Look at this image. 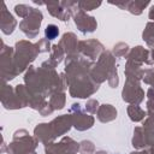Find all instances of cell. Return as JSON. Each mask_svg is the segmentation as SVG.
<instances>
[{"label":"cell","mask_w":154,"mask_h":154,"mask_svg":"<svg viewBox=\"0 0 154 154\" xmlns=\"http://www.w3.org/2000/svg\"><path fill=\"white\" fill-rule=\"evenodd\" d=\"M91 67L93 63L79 54L66 58L65 73L72 97H88L99 89V84L90 76Z\"/></svg>","instance_id":"1"},{"label":"cell","mask_w":154,"mask_h":154,"mask_svg":"<svg viewBox=\"0 0 154 154\" xmlns=\"http://www.w3.org/2000/svg\"><path fill=\"white\" fill-rule=\"evenodd\" d=\"M91 78L97 83H102L103 81H108L109 87L116 88L118 85V73H117V65L116 59L111 52H103L97 60V64L93 65L90 70Z\"/></svg>","instance_id":"2"},{"label":"cell","mask_w":154,"mask_h":154,"mask_svg":"<svg viewBox=\"0 0 154 154\" xmlns=\"http://www.w3.org/2000/svg\"><path fill=\"white\" fill-rule=\"evenodd\" d=\"M14 55H13V63L17 71V75L23 72L31 61L35 60L37 54L40 53L37 45L31 43L29 41H19L16 43L14 47Z\"/></svg>","instance_id":"3"},{"label":"cell","mask_w":154,"mask_h":154,"mask_svg":"<svg viewBox=\"0 0 154 154\" xmlns=\"http://www.w3.org/2000/svg\"><path fill=\"white\" fill-rule=\"evenodd\" d=\"M38 141L35 137L29 136L26 130H18L13 134V141L10 143L7 152L8 154H29L35 152Z\"/></svg>","instance_id":"4"},{"label":"cell","mask_w":154,"mask_h":154,"mask_svg":"<svg viewBox=\"0 0 154 154\" xmlns=\"http://www.w3.org/2000/svg\"><path fill=\"white\" fill-rule=\"evenodd\" d=\"M13 49L7 47L2 42V48L0 53V67H1V79L2 83H6L10 79H13L17 76V71L13 63Z\"/></svg>","instance_id":"5"},{"label":"cell","mask_w":154,"mask_h":154,"mask_svg":"<svg viewBox=\"0 0 154 154\" xmlns=\"http://www.w3.org/2000/svg\"><path fill=\"white\" fill-rule=\"evenodd\" d=\"M123 100L129 102L130 105H138L144 99V91L141 88L140 79L136 78H126L124 89L122 93Z\"/></svg>","instance_id":"6"},{"label":"cell","mask_w":154,"mask_h":154,"mask_svg":"<svg viewBox=\"0 0 154 154\" xmlns=\"http://www.w3.org/2000/svg\"><path fill=\"white\" fill-rule=\"evenodd\" d=\"M42 18H43L42 12L37 8H34L32 12L19 23V29L26 37L34 38L38 34V30H40V26L42 23Z\"/></svg>","instance_id":"7"},{"label":"cell","mask_w":154,"mask_h":154,"mask_svg":"<svg viewBox=\"0 0 154 154\" xmlns=\"http://www.w3.org/2000/svg\"><path fill=\"white\" fill-rule=\"evenodd\" d=\"M46 154H77L79 152V143L70 137H63L59 143L45 144Z\"/></svg>","instance_id":"8"},{"label":"cell","mask_w":154,"mask_h":154,"mask_svg":"<svg viewBox=\"0 0 154 154\" xmlns=\"http://www.w3.org/2000/svg\"><path fill=\"white\" fill-rule=\"evenodd\" d=\"M71 119H72V125L79 130V131H84L88 130L93 126L94 124V118L87 113H84V111L81 108L79 103H73L69 111Z\"/></svg>","instance_id":"9"},{"label":"cell","mask_w":154,"mask_h":154,"mask_svg":"<svg viewBox=\"0 0 154 154\" xmlns=\"http://www.w3.org/2000/svg\"><path fill=\"white\" fill-rule=\"evenodd\" d=\"M103 52V46L96 40H84L78 42V53L84 58L87 57L91 60H96Z\"/></svg>","instance_id":"10"},{"label":"cell","mask_w":154,"mask_h":154,"mask_svg":"<svg viewBox=\"0 0 154 154\" xmlns=\"http://www.w3.org/2000/svg\"><path fill=\"white\" fill-rule=\"evenodd\" d=\"M1 103L7 109H16L24 107L22 100L16 93V89H13L11 85H7L5 83L1 87Z\"/></svg>","instance_id":"11"},{"label":"cell","mask_w":154,"mask_h":154,"mask_svg":"<svg viewBox=\"0 0 154 154\" xmlns=\"http://www.w3.org/2000/svg\"><path fill=\"white\" fill-rule=\"evenodd\" d=\"M73 19H75V24L76 26L78 28V30L83 34H88V32H93L96 26H97V23H96V19L91 16H88L84 11L82 10H77L76 13L73 14Z\"/></svg>","instance_id":"12"},{"label":"cell","mask_w":154,"mask_h":154,"mask_svg":"<svg viewBox=\"0 0 154 154\" xmlns=\"http://www.w3.org/2000/svg\"><path fill=\"white\" fill-rule=\"evenodd\" d=\"M51 128H52V131L53 134L55 135V137L58 136H61L64 134H66L70 129H71V125H72V119H71V116L70 114H63L55 119H53L51 123H49Z\"/></svg>","instance_id":"13"},{"label":"cell","mask_w":154,"mask_h":154,"mask_svg":"<svg viewBox=\"0 0 154 154\" xmlns=\"http://www.w3.org/2000/svg\"><path fill=\"white\" fill-rule=\"evenodd\" d=\"M63 51L67 54V57L71 55H77L78 53V42H77V37L73 32H66L63 35L61 40L58 43Z\"/></svg>","instance_id":"14"},{"label":"cell","mask_w":154,"mask_h":154,"mask_svg":"<svg viewBox=\"0 0 154 154\" xmlns=\"http://www.w3.org/2000/svg\"><path fill=\"white\" fill-rule=\"evenodd\" d=\"M17 26V20L14 17L7 11L5 2L1 4V14H0V28L1 31L6 35H10L13 32L14 28Z\"/></svg>","instance_id":"15"},{"label":"cell","mask_w":154,"mask_h":154,"mask_svg":"<svg viewBox=\"0 0 154 154\" xmlns=\"http://www.w3.org/2000/svg\"><path fill=\"white\" fill-rule=\"evenodd\" d=\"M34 135H35V138L38 142H42L45 144L52 143L57 138L55 135L52 131V128H51L49 123H41V124H38L35 128V130H34Z\"/></svg>","instance_id":"16"},{"label":"cell","mask_w":154,"mask_h":154,"mask_svg":"<svg viewBox=\"0 0 154 154\" xmlns=\"http://www.w3.org/2000/svg\"><path fill=\"white\" fill-rule=\"evenodd\" d=\"M126 60L140 64V65H142L143 63H146L148 65H152V60L149 59V51L146 49L142 46H137V47L132 48L130 51L129 55L126 57Z\"/></svg>","instance_id":"17"},{"label":"cell","mask_w":154,"mask_h":154,"mask_svg":"<svg viewBox=\"0 0 154 154\" xmlns=\"http://www.w3.org/2000/svg\"><path fill=\"white\" fill-rule=\"evenodd\" d=\"M109 4H113V5H116V6H118V7L123 8V10H128V11H129L130 13H132V14L138 16V14L142 13V11L144 10V7L149 5V1H140V0H135V1H123V2H119V1H116V2L109 1Z\"/></svg>","instance_id":"18"},{"label":"cell","mask_w":154,"mask_h":154,"mask_svg":"<svg viewBox=\"0 0 154 154\" xmlns=\"http://www.w3.org/2000/svg\"><path fill=\"white\" fill-rule=\"evenodd\" d=\"M97 119L102 123H108V122H112L117 118V109L112 106V105H108V103H105V105H101L99 108H97Z\"/></svg>","instance_id":"19"},{"label":"cell","mask_w":154,"mask_h":154,"mask_svg":"<svg viewBox=\"0 0 154 154\" xmlns=\"http://www.w3.org/2000/svg\"><path fill=\"white\" fill-rule=\"evenodd\" d=\"M143 134L147 148L154 146V116H148V118L143 123Z\"/></svg>","instance_id":"20"},{"label":"cell","mask_w":154,"mask_h":154,"mask_svg":"<svg viewBox=\"0 0 154 154\" xmlns=\"http://www.w3.org/2000/svg\"><path fill=\"white\" fill-rule=\"evenodd\" d=\"M64 54H65V52L63 51V48H61L59 45H54V46H52L51 58H49L47 61H45L43 64L47 65L48 67L55 69V66L61 63V60H63V58H64Z\"/></svg>","instance_id":"21"},{"label":"cell","mask_w":154,"mask_h":154,"mask_svg":"<svg viewBox=\"0 0 154 154\" xmlns=\"http://www.w3.org/2000/svg\"><path fill=\"white\" fill-rule=\"evenodd\" d=\"M132 146H134L136 149H143V148L147 147L142 126L135 128V130H134V137H132Z\"/></svg>","instance_id":"22"},{"label":"cell","mask_w":154,"mask_h":154,"mask_svg":"<svg viewBox=\"0 0 154 154\" xmlns=\"http://www.w3.org/2000/svg\"><path fill=\"white\" fill-rule=\"evenodd\" d=\"M65 101H66V97H65L64 91H58V93H54L53 95H51L49 105L53 109H61L65 106Z\"/></svg>","instance_id":"23"},{"label":"cell","mask_w":154,"mask_h":154,"mask_svg":"<svg viewBox=\"0 0 154 154\" xmlns=\"http://www.w3.org/2000/svg\"><path fill=\"white\" fill-rule=\"evenodd\" d=\"M128 114L132 122H141L146 117V112L138 105H130L128 107Z\"/></svg>","instance_id":"24"},{"label":"cell","mask_w":154,"mask_h":154,"mask_svg":"<svg viewBox=\"0 0 154 154\" xmlns=\"http://www.w3.org/2000/svg\"><path fill=\"white\" fill-rule=\"evenodd\" d=\"M143 40L147 42V45L150 47L154 45V22H150L147 24L144 31H143V35H142Z\"/></svg>","instance_id":"25"},{"label":"cell","mask_w":154,"mask_h":154,"mask_svg":"<svg viewBox=\"0 0 154 154\" xmlns=\"http://www.w3.org/2000/svg\"><path fill=\"white\" fill-rule=\"evenodd\" d=\"M34 7H30L28 5H24V4H20V5H16L14 7V12L20 17V18H26L31 12H32Z\"/></svg>","instance_id":"26"},{"label":"cell","mask_w":154,"mask_h":154,"mask_svg":"<svg viewBox=\"0 0 154 154\" xmlns=\"http://www.w3.org/2000/svg\"><path fill=\"white\" fill-rule=\"evenodd\" d=\"M147 114L154 116V89L149 88L147 91Z\"/></svg>","instance_id":"27"},{"label":"cell","mask_w":154,"mask_h":154,"mask_svg":"<svg viewBox=\"0 0 154 154\" xmlns=\"http://www.w3.org/2000/svg\"><path fill=\"white\" fill-rule=\"evenodd\" d=\"M101 5V1H78V7L79 10L87 12V11H91L95 10L96 7H99Z\"/></svg>","instance_id":"28"},{"label":"cell","mask_w":154,"mask_h":154,"mask_svg":"<svg viewBox=\"0 0 154 154\" xmlns=\"http://www.w3.org/2000/svg\"><path fill=\"white\" fill-rule=\"evenodd\" d=\"M45 35L47 40H54L59 35V28L54 24H48L45 29Z\"/></svg>","instance_id":"29"},{"label":"cell","mask_w":154,"mask_h":154,"mask_svg":"<svg viewBox=\"0 0 154 154\" xmlns=\"http://www.w3.org/2000/svg\"><path fill=\"white\" fill-rule=\"evenodd\" d=\"M95 146L90 141H82L79 143V153L82 154H94Z\"/></svg>","instance_id":"30"},{"label":"cell","mask_w":154,"mask_h":154,"mask_svg":"<svg viewBox=\"0 0 154 154\" xmlns=\"http://www.w3.org/2000/svg\"><path fill=\"white\" fill-rule=\"evenodd\" d=\"M129 51V46L126 43H117L114 47H113V54L116 57H124Z\"/></svg>","instance_id":"31"},{"label":"cell","mask_w":154,"mask_h":154,"mask_svg":"<svg viewBox=\"0 0 154 154\" xmlns=\"http://www.w3.org/2000/svg\"><path fill=\"white\" fill-rule=\"evenodd\" d=\"M142 79L144 81V83L152 85V88L154 89V69L143 70V77H142Z\"/></svg>","instance_id":"32"},{"label":"cell","mask_w":154,"mask_h":154,"mask_svg":"<svg viewBox=\"0 0 154 154\" xmlns=\"http://www.w3.org/2000/svg\"><path fill=\"white\" fill-rule=\"evenodd\" d=\"M37 47H38V51H40V53H43V52H48L49 49H51V45H49V40H47V38H42V40H40L37 43Z\"/></svg>","instance_id":"33"},{"label":"cell","mask_w":154,"mask_h":154,"mask_svg":"<svg viewBox=\"0 0 154 154\" xmlns=\"http://www.w3.org/2000/svg\"><path fill=\"white\" fill-rule=\"evenodd\" d=\"M97 101L96 100H94V99H90V100H88L87 101V103H85V111H88L89 113H96V109H97Z\"/></svg>","instance_id":"34"},{"label":"cell","mask_w":154,"mask_h":154,"mask_svg":"<svg viewBox=\"0 0 154 154\" xmlns=\"http://www.w3.org/2000/svg\"><path fill=\"white\" fill-rule=\"evenodd\" d=\"M149 19H152V20L154 22V5L152 6V8H150V11H149Z\"/></svg>","instance_id":"35"},{"label":"cell","mask_w":154,"mask_h":154,"mask_svg":"<svg viewBox=\"0 0 154 154\" xmlns=\"http://www.w3.org/2000/svg\"><path fill=\"white\" fill-rule=\"evenodd\" d=\"M150 48H152V49H150V54H152V57H150V58H152V64H154V45L150 46Z\"/></svg>","instance_id":"36"},{"label":"cell","mask_w":154,"mask_h":154,"mask_svg":"<svg viewBox=\"0 0 154 154\" xmlns=\"http://www.w3.org/2000/svg\"><path fill=\"white\" fill-rule=\"evenodd\" d=\"M147 152H148V154H154V146L148 147V148H147Z\"/></svg>","instance_id":"37"},{"label":"cell","mask_w":154,"mask_h":154,"mask_svg":"<svg viewBox=\"0 0 154 154\" xmlns=\"http://www.w3.org/2000/svg\"><path fill=\"white\" fill-rule=\"evenodd\" d=\"M130 154H148V152H147V150H142V152H132V153H130Z\"/></svg>","instance_id":"38"},{"label":"cell","mask_w":154,"mask_h":154,"mask_svg":"<svg viewBox=\"0 0 154 154\" xmlns=\"http://www.w3.org/2000/svg\"><path fill=\"white\" fill-rule=\"evenodd\" d=\"M95 154H107L106 152H103V150H100V152H96Z\"/></svg>","instance_id":"39"},{"label":"cell","mask_w":154,"mask_h":154,"mask_svg":"<svg viewBox=\"0 0 154 154\" xmlns=\"http://www.w3.org/2000/svg\"><path fill=\"white\" fill-rule=\"evenodd\" d=\"M29 154H36V153H35V152H31V153H29Z\"/></svg>","instance_id":"40"}]
</instances>
